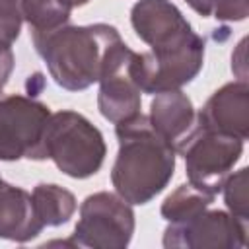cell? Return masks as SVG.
<instances>
[{"instance_id":"6da1fadb","label":"cell","mask_w":249,"mask_h":249,"mask_svg":"<svg viewBox=\"0 0 249 249\" xmlns=\"http://www.w3.org/2000/svg\"><path fill=\"white\" fill-rule=\"evenodd\" d=\"M115 134L119 138L111 169L115 193L128 204H148L171 181L177 152L154 130L144 113L117 123Z\"/></svg>"},{"instance_id":"7a4b0ae2","label":"cell","mask_w":249,"mask_h":249,"mask_svg":"<svg viewBox=\"0 0 249 249\" xmlns=\"http://www.w3.org/2000/svg\"><path fill=\"white\" fill-rule=\"evenodd\" d=\"M31 41L54 84L68 91H82L99 82L111 51L123 39L109 23H66L53 31H31Z\"/></svg>"},{"instance_id":"3957f363","label":"cell","mask_w":249,"mask_h":249,"mask_svg":"<svg viewBox=\"0 0 249 249\" xmlns=\"http://www.w3.org/2000/svg\"><path fill=\"white\" fill-rule=\"evenodd\" d=\"M43 148L47 160L72 179H88L95 175L107 156V146L101 130L76 111L51 113Z\"/></svg>"},{"instance_id":"277c9868","label":"cell","mask_w":249,"mask_h":249,"mask_svg":"<svg viewBox=\"0 0 249 249\" xmlns=\"http://www.w3.org/2000/svg\"><path fill=\"white\" fill-rule=\"evenodd\" d=\"M204 64V39L193 37L146 53H134L130 58V76L142 93H161L181 89L191 84Z\"/></svg>"},{"instance_id":"5b68a950","label":"cell","mask_w":249,"mask_h":249,"mask_svg":"<svg viewBox=\"0 0 249 249\" xmlns=\"http://www.w3.org/2000/svg\"><path fill=\"white\" fill-rule=\"evenodd\" d=\"M177 154L185 160L189 183L216 196L243 154V140L196 124Z\"/></svg>"},{"instance_id":"8992f818","label":"cell","mask_w":249,"mask_h":249,"mask_svg":"<svg viewBox=\"0 0 249 249\" xmlns=\"http://www.w3.org/2000/svg\"><path fill=\"white\" fill-rule=\"evenodd\" d=\"M134 210L117 193L99 191L80 204V220L72 239L78 247L123 249L134 233Z\"/></svg>"},{"instance_id":"52a82bcc","label":"cell","mask_w":249,"mask_h":249,"mask_svg":"<svg viewBox=\"0 0 249 249\" xmlns=\"http://www.w3.org/2000/svg\"><path fill=\"white\" fill-rule=\"evenodd\" d=\"M51 117V109L25 95H2L0 97V160L18 161L47 160L43 148L45 126Z\"/></svg>"},{"instance_id":"ba28073f","label":"cell","mask_w":249,"mask_h":249,"mask_svg":"<svg viewBox=\"0 0 249 249\" xmlns=\"http://www.w3.org/2000/svg\"><path fill=\"white\" fill-rule=\"evenodd\" d=\"M247 245V226L224 210H202L195 218L169 224L163 231V247L189 249H235Z\"/></svg>"},{"instance_id":"9c48e42d","label":"cell","mask_w":249,"mask_h":249,"mask_svg":"<svg viewBox=\"0 0 249 249\" xmlns=\"http://www.w3.org/2000/svg\"><path fill=\"white\" fill-rule=\"evenodd\" d=\"M134 51L121 41L109 54L105 70L99 78L97 107L103 119L117 124L138 113L142 107V91L130 76V58Z\"/></svg>"},{"instance_id":"30bf717a","label":"cell","mask_w":249,"mask_h":249,"mask_svg":"<svg viewBox=\"0 0 249 249\" xmlns=\"http://www.w3.org/2000/svg\"><path fill=\"white\" fill-rule=\"evenodd\" d=\"M130 23L150 49L169 47L196 33L169 0H138L130 10Z\"/></svg>"},{"instance_id":"8fae6325","label":"cell","mask_w":249,"mask_h":249,"mask_svg":"<svg viewBox=\"0 0 249 249\" xmlns=\"http://www.w3.org/2000/svg\"><path fill=\"white\" fill-rule=\"evenodd\" d=\"M196 124L202 128L226 132L247 140L249 134V86L235 80L216 89L196 115Z\"/></svg>"},{"instance_id":"7c38bea8","label":"cell","mask_w":249,"mask_h":249,"mask_svg":"<svg viewBox=\"0 0 249 249\" xmlns=\"http://www.w3.org/2000/svg\"><path fill=\"white\" fill-rule=\"evenodd\" d=\"M154 130L177 152L196 126V113L191 97L181 89L156 93L148 113Z\"/></svg>"},{"instance_id":"4fadbf2b","label":"cell","mask_w":249,"mask_h":249,"mask_svg":"<svg viewBox=\"0 0 249 249\" xmlns=\"http://www.w3.org/2000/svg\"><path fill=\"white\" fill-rule=\"evenodd\" d=\"M31 195L2 179L0 175V239L25 243L43 231Z\"/></svg>"},{"instance_id":"5bb4252c","label":"cell","mask_w":249,"mask_h":249,"mask_svg":"<svg viewBox=\"0 0 249 249\" xmlns=\"http://www.w3.org/2000/svg\"><path fill=\"white\" fill-rule=\"evenodd\" d=\"M33 208L45 228L68 224L76 212V196L54 183H39L31 193Z\"/></svg>"},{"instance_id":"9a60e30c","label":"cell","mask_w":249,"mask_h":249,"mask_svg":"<svg viewBox=\"0 0 249 249\" xmlns=\"http://www.w3.org/2000/svg\"><path fill=\"white\" fill-rule=\"evenodd\" d=\"M212 202H214V195H208L193 187L191 183H185L179 185L171 195H167V198L161 202L160 212L163 220H167L169 224H181L206 210Z\"/></svg>"},{"instance_id":"2e32d148","label":"cell","mask_w":249,"mask_h":249,"mask_svg":"<svg viewBox=\"0 0 249 249\" xmlns=\"http://www.w3.org/2000/svg\"><path fill=\"white\" fill-rule=\"evenodd\" d=\"M72 8L64 0H23V21L31 31H53L68 23Z\"/></svg>"},{"instance_id":"e0dca14e","label":"cell","mask_w":249,"mask_h":249,"mask_svg":"<svg viewBox=\"0 0 249 249\" xmlns=\"http://www.w3.org/2000/svg\"><path fill=\"white\" fill-rule=\"evenodd\" d=\"M224 202L233 218L247 226L249 222V169L241 167L235 173H230L222 185Z\"/></svg>"},{"instance_id":"ac0fdd59","label":"cell","mask_w":249,"mask_h":249,"mask_svg":"<svg viewBox=\"0 0 249 249\" xmlns=\"http://www.w3.org/2000/svg\"><path fill=\"white\" fill-rule=\"evenodd\" d=\"M23 0H0V49H12L18 41L23 14H21Z\"/></svg>"},{"instance_id":"d6986e66","label":"cell","mask_w":249,"mask_h":249,"mask_svg":"<svg viewBox=\"0 0 249 249\" xmlns=\"http://www.w3.org/2000/svg\"><path fill=\"white\" fill-rule=\"evenodd\" d=\"M212 14L220 21H243L249 14V0H216Z\"/></svg>"},{"instance_id":"ffe728a7","label":"cell","mask_w":249,"mask_h":249,"mask_svg":"<svg viewBox=\"0 0 249 249\" xmlns=\"http://www.w3.org/2000/svg\"><path fill=\"white\" fill-rule=\"evenodd\" d=\"M14 64H16V58H14L12 49H0V86L2 88L8 84Z\"/></svg>"},{"instance_id":"44dd1931","label":"cell","mask_w":249,"mask_h":249,"mask_svg":"<svg viewBox=\"0 0 249 249\" xmlns=\"http://www.w3.org/2000/svg\"><path fill=\"white\" fill-rule=\"evenodd\" d=\"M245 43H247V39H241L239 41V45H237V54H239V58L235 56V54H231V70L237 74V78L241 80V82H247L245 80Z\"/></svg>"},{"instance_id":"7402d4cb","label":"cell","mask_w":249,"mask_h":249,"mask_svg":"<svg viewBox=\"0 0 249 249\" xmlns=\"http://www.w3.org/2000/svg\"><path fill=\"white\" fill-rule=\"evenodd\" d=\"M198 16H202V18H208V16H212V10H214V4H216V0H185Z\"/></svg>"},{"instance_id":"603a6c76","label":"cell","mask_w":249,"mask_h":249,"mask_svg":"<svg viewBox=\"0 0 249 249\" xmlns=\"http://www.w3.org/2000/svg\"><path fill=\"white\" fill-rule=\"evenodd\" d=\"M64 2L74 10V8H82V6H86L89 0H64Z\"/></svg>"},{"instance_id":"cb8c5ba5","label":"cell","mask_w":249,"mask_h":249,"mask_svg":"<svg viewBox=\"0 0 249 249\" xmlns=\"http://www.w3.org/2000/svg\"><path fill=\"white\" fill-rule=\"evenodd\" d=\"M2 95H4V88L0 86V97H2Z\"/></svg>"}]
</instances>
